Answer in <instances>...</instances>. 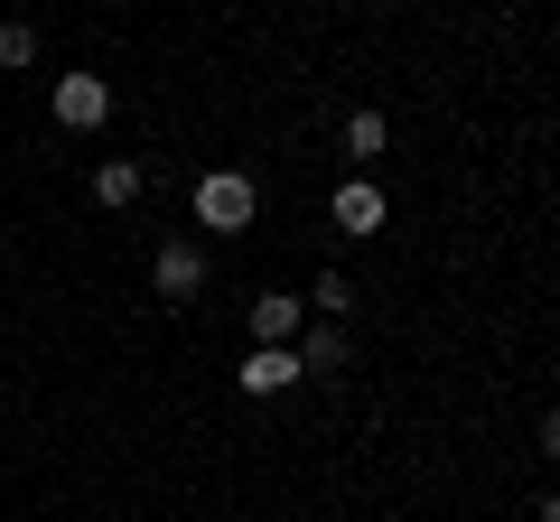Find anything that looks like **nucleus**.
<instances>
[{"label": "nucleus", "mask_w": 560, "mask_h": 522, "mask_svg": "<svg viewBox=\"0 0 560 522\" xmlns=\"http://www.w3.org/2000/svg\"><path fill=\"white\" fill-rule=\"evenodd\" d=\"M541 458H551V466H560V402H551V411H541Z\"/></svg>", "instance_id": "f8f14e48"}, {"label": "nucleus", "mask_w": 560, "mask_h": 522, "mask_svg": "<svg viewBox=\"0 0 560 522\" xmlns=\"http://www.w3.org/2000/svg\"><path fill=\"white\" fill-rule=\"evenodd\" d=\"M57 121L66 131H103L113 121V84L103 75H57Z\"/></svg>", "instance_id": "f03ea898"}, {"label": "nucleus", "mask_w": 560, "mask_h": 522, "mask_svg": "<svg viewBox=\"0 0 560 522\" xmlns=\"http://www.w3.org/2000/svg\"><path fill=\"white\" fill-rule=\"evenodd\" d=\"M290 382H300V355H290V345H253V355H243V392H253V402L290 392Z\"/></svg>", "instance_id": "20e7f679"}, {"label": "nucleus", "mask_w": 560, "mask_h": 522, "mask_svg": "<svg viewBox=\"0 0 560 522\" xmlns=\"http://www.w3.org/2000/svg\"><path fill=\"white\" fill-rule=\"evenodd\" d=\"M150 281H160V299H197V289H206V252H197V242H160Z\"/></svg>", "instance_id": "7ed1b4c3"}, {"label": "nucleus", "mask_w": 560, "mask_h": 522, "mask_svg": "<svg viewBox=\"0 0 560 522\" xmlns=\"http://www.w3.org/2000/svg\"><path fill=\"white\" fill-rule=\"evenodd\" d=\"M300 327H308L300 299H261L253 308V345H300Z\"/></svg>", "instance_id": "0eeeda50"}, {"label": "nucleus", "mask_w": 560, "mask_h": 522, "mask_svg": "<svg viewBox=\"0 0 560 522\" xmlns=\"http://www.w3.org/2000/svg\"><path fill=\"white\" fill-rule=\"evenodd\" d=\"M383 141H393L383 112H346V159H383Z\"/></svg>", "instance_id": "6e6552de"}, {"label": "nucleus", "mask_w": 560, "mask_h": 522, "mask_svg": "<svg viewBox=\"0 0 560 522\" xmlns=\"http://www.w3.org/2000/svg\"><path fill=\"white\" fill-rule=\"evenodd\" d=\"M308 299H318V318H346V308H355V281H346V271H318Z\"/></svg>", "instance_id": "9d476101"}, {"label": "nucleus", "mask_w": 560, "mask_h": 522, "mask_svg": "<svg viewBox=\"0 0 560 522\" xmlns=\"http://www.w3.org/2000/svg\"><path fill=\"white\" fill-rule=\"evenodd\" d=\"M337 234H383V187H364V178L337 187Z\"/></svg>", "instance_id": "423d86ee"}, {"label": "nucleus", "mask_w": 560, "mask_h": 522, "mask_svg": "<svg viewBox=\"0 0 560 522\" xmlns=\"http://www.w3.org/2000/svg\"><path fill=\"white\" fill-rule=\"evenodd\" d=\"M253 178H243V168H206L197 178V224L206 234H243V224H253Z\"/></svg>", "instance_id": "f257e3e1"}, {"label": "nucleus", "mask_w": 560, "mask_h": 522, "mask_svg": "<svg viewBox=\"0 0 560 522\" xmlns=\"http://www.w3.org/2000/svg\"><path fill=\"white\" fill-rule=\"evenodd\" d=\"M28 57H38V28H28V20H0V66H28Z\"/></svg>", "instance_id": "9b49d317"}, {"label": "nucleus", "mask_w": 560, "mask_h": 522, "mask_svg": "<svg viewBox=\"0 0 560 522\" xmlns=\"http://www.w3.org/2000/svg\"><path fill=\"white\" fill-rule=\"evenodd\" d=\"M131 197H140V168L131 159H103L94 168V205H131Z\"/></svg>", "instance_id": "1a4fd4ad"}, {"label": "nucleus", "mask_w": 560, "mask_h": 522, "mask_svg": "<svg viewBox=\"0 0 560 522\" xmlns=\"http://www.w3.org/2000/svg\"><path fill=\"white\" fill-rule=\"evenodd\" d=\"M541 522H560V495H541Z\"/></svg>", "instance_id": "ddd939ff"}, {"label": "nucleus", "mask_w": 560, "mask_h": 522, "mask_svg": "<svg viewBox=\"0 0 560 522\" xmlns=\"http://www.w3.org/2000/svg\"><path fill=\"white\" fill-rule=\"evenodd\" d=\"M346 355H355V345H346V327H337V318L300 327V373H346Z\"/></svg>", "instance_id": "39448f33"}]
</instances>
